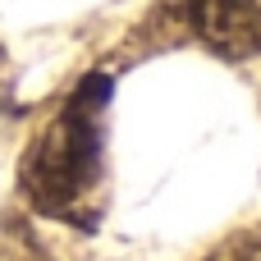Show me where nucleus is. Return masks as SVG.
Returning a JSON list of instances; mask_svg holds the SVG:
<instances>
[{
  "instance_id": "nucleus-1",
  "label": "nucleus",
  "mask_w": 261,
  "mask_h": 261,
  "mask_svg": "<svg viewBox=\"0 0 261 261\" xmlns=\"http://www.w3.org/2000/svg\"><path fill=\"white\" fill-rule=\"evenodd\" d=\"M115 83L106 73H87L60 115L32 138L18 165L23 197L64 225L92 229L106 197V115H110Z\"/></svg>"
},
{
  "instance_id": "nucleus-2",
  "label": "nucleus",
  "mask_w": 261,
  "mask_h": 261,
  "mask_svg": "<svg viewBox=\"0 0 261 261\" xmlns=\"http://www.w3.org/2000/svg\"><path fill=\"white\" fill-rule=\"evenodd\" d=\"M179 9L206 50L225 60H248L261 50V0H179Z\"/></svg>"
},
{
  "instance_id": "nucleus-3",
  "label": "nucleus",
  "mask_w": 261,
  "mask_h": 261,
  "mask_svg": "<svg viewBox=\"0 0 261 261\" xmlns=\"http://www.w3.org/2000/svg\"><path fill=\"white\" fill-rule=\"evenodd\" d=\"M202 261H261V234H234L229 243L211 248Z\"/></svg>"
}]
</instances>
